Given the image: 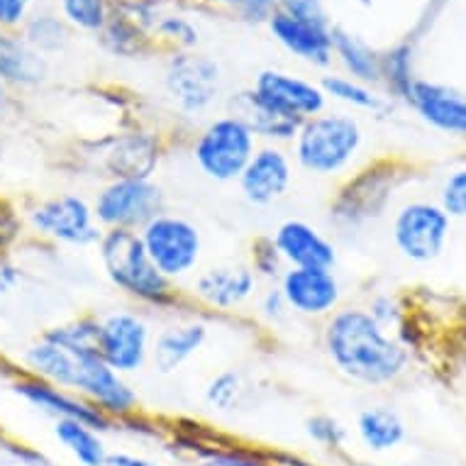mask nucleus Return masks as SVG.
Here are the masks:
<instances>
[{
  "mask_svg": "<svg viewBox=\"0 0 466 466\" xmlns=\"http://www.w3.org/2000/svg\"><path fill=\"white\" fill-rule=\"evenodd\" d=\"M364 149V127L352 113L329 110L300 125L289 152L293 164L315 178L344 177Z\"/></svg>",
  "mask_w": 466,
  "mask_h": 466,
  "instance_id": "7ed1b4c3",
  "label": "nucleus"
},
{
  "mask_svg": "<svg viewBox=\"0 0 466 466\" xmlns=\"http://www.w3.org/2000/svg\"><path fill=\"white\" fill-rule=\"evenodd\" d=\"M259 139L247 127L238 115L222 113L210 117L203 127L191 137L193 167L208 181L215 184H238L239 174L245 171L247 161L257 152Z\"/></svg>",
  "mask_w": 466,
  "mask_h": 466,
  "instance_id": "39448f33",
  "label": "nucleus"
},
{
  "mask_svg": "<svg viewBox=\"0 0 466 466\" xmlns=\"http://www.w3.org/2000/svg\"><path fill=\"white\" fill-rule=\"evenodd\" d=\"M325 98L335 100L339 106L350 110H361V113H383L389 107V100L381 93H376L369 84H361L357 78L344 76V74H329L320 81Z\"/></svg>",
  "mask_w": 466,
  "mask_h": 466,
  "instance_id": "bb28decb",
  "label": "nucleus"
},
{
  "mask_svg": "<svg viewBox=\"0 0 466 466\" xmlns=\"http://www.w3.org/2000/svg\"><path fill=\"white\" fill-rule=\"evenodd\" d=\"M361 3H364V5H369V3H371V0H361Z\"/></svg>",
  "mask_w": 466,
  "mask_h": 466,
  "instance_id": "8fccbe9b",
  "label": "nucleus"
},
{
  "mask_svg": "<svg viewBox=\"0 0 466 466\" xmlns=\"http://www.w3.org/2000/svg\"><path fill=\"white\" fill-rule=\"evenodd\" d=\"M271 35L279 39L283 49H289L300 62L325 69L332 64V25L310 23L300 17L286 15L281 10H274L268 17Z\"/></svg>",
  "mask_w": 466,
  "mask_h": 466,
  "instance_id": "412c9836",
  "label": "nucleus"
},
{
  "mask_svg": "<svg viewBox=\"0 0 466 466\" xmlns=\"http://www.w3.org/2000/svg\"><path fill=\"white\" fill-rule=\"evenodd\" d=\"M229 113L238 115L239 120H245L247 127L254 132V137L259 139V145L290 147L300 127L299 123L281 117L274 110H268L267 106H261L259 100L252 96V91H242L235 98H229Z\"/></svg>",
  "mask_w": 466,
  "mask_h": 466,
  "instance_id": "4be33fe9",
  "label": "nucleus"
},
{
  "mask_svg": "<svg viewBox=\"0 0 466 466\" xmlns=\"http://www.w3.org/2000/svg\"><path fill=\"white\" fill-rule=\"evenodd\" d=\"M296 181V164L289 147L259 145L252 159L247 161L245 171L239 174L238 188L247 206L274 208L279 206L293 188Z\"/></svg>",
  "mask_w": 466,
  "mask_h": 466,
  "instance_id": "dca6fc26",
  "label": "nucleus"
},
{
  "mask_svg": "<svg viewBox=\"0 0 466 466\" xmlns=\"http://www.w3.org/2000/svg\"><path fill=\"white\" fill-rule=\"evenodd\" d=\"M451 235V218L440 203L408 200L398 208L390 222L393 245L405 259L415 264L435 261L444 252Z\"/></svg>",
  "mask_w": 466,
  "mask_h": 466,
  "instance_id": "f8f14e48",
  "label": "nucleus"
},
{
  "mask_svg": "<svg viewBox=\"0 0 466 466\" xmlns=\"http://www.w3.org/2000/svg\"><path fill=\"white\" fill-rule=\"evenodd\" d=\"M27 225L42 239L71 249H88L103 238L91 200L81 193H56L39 200L27 210Z\"/></svg>",
  "mask_w": 466,
  "mask_h": 466,
  "instance_id": "1a4fd4ad",
  "label": "nucleus"
},
{
  "mask_svg": "<svg viewBox=\"0 0 466 466\" xmlns=\"http://www.w3.org/2000/svg\"><path fill=\"white\" fill-rule=\"evenodd\" d=\"M364 310H367L381 328L389 329V332L390 328L396 329L398 325L405 320V308L396 293H376L374 299H369Z\"/></svg>",
  "mask_w": 466,
  "mask_h": 466,
  "instance_id": "58836bf2",
  "label": "nucleus"
},
{
  "mask_svg": "<svg viewBox=\"0 0 466 466\" xmlns=\"http://www.w3.org/2000/svg\"><path fill=\"white\" fill-rule=\"evenodd\" d=\"M23 235V220L8 203H0V254H8Z\"/></svg>",
  "mask_w": 466,
  "mask_h": 466,
  "instance_id": "a19ab883",
  "label": "nucleus"
},
{
  "mask_svg": "<svg viewBox=\"0 0 466 466\" xmlns=\"http://www.w3.org/2000/svg\"><path fill=\"white\" fill-rule=\"evenodd\" d=\"M440 206L451 220H466V167H459L444 177L440 186Z\"/></svg>",
  "mask_w": 466,
  "mask_h": 466,
  "instance_id": "4c0bfd02",
  "label": "nucleus"
},
{
  "mask_svg": "<svg viewBox=\"0 0 466 466\" xmlns=\"http://www.w3.org/2000/svg\"><path fill=\"white\" fill-rule=\"evenodd\" d=\"M46 59L37 49H32L25 37L0 32V81L5 86L32 88L46 78Z\"/></svg>",
  "mask_w": 466,
  "mask_h": 466,
  "instance_id": "5701e85b",
  "label": "nucleus"
},
{
  "mask_svg": "<svg viewBox=\"0 0 466 466\" xmlns=\"http://www.w3.org/2000/svg\"><path fill=\"white\" fill-rule=\"evenodd\" d=\"M139 239L154 267L174 283H188L203 267L206 257V238L196 220L177 213L161 210L157 218L139 229Z\"/></svg>",
  "mask_w": 466,
  "mask_h": 466,
  "instance_id": "423d86ee",
  "label": "nucleus"
},
{
  "mask_svg": "<svg viewBox=\"0 0 466 466\" xmlns=\"http://www.w3.org/2000/svg\"><path fill=\"white\" fill-rule=\"evenodd\" d=\"M271 238H274L286 267H337V259H339L337 245L320 228H315L313 222L289 218L271 232Z\"/></svg>",
  "mask_w": 466,
  "mask_h": 466,
  "instance_id": "6ab92c4d",
  "label": "nucleus"
},
{
  "mask_svg": "<svg viewBox=\"0 0 466 466\" xmlns=\"http://www.w3.org/2000/svg\"><path fill=\"white\" fill-rule=\"evenodd\" d=\"M23 281V268L10 259L8 254H0V296H8Z\"/></svg>",
  "mask_w": 466,
  "mask_h": 466,
  "instance_id": "c03bdc74",
  "label": "nucleus"
},
{
  "mask_svg": "<svg viewBox=\"0 0 466 466\" xmlns=\"http://www.w3.org/2000/svg\"><path fill=\"white\" fill-rule=\"evenodd\" d=\"M306 435L310 437L318 447L329 451L342 450L344 442H347V428L337 420L335 415L328 413L310 415L306 420Z\"/></svg>",
  "mask_w": 466,
  "mask_h": 466,
  "instance_id": "c9c22d12",
  "label": "nucleus"
},
{
  "mask_svg": "<svg viewBox=\"0 0 466 466\" xmlns=\"http://www.w3.org/2000/svg\"><path fill=\"white\" fill-rule=\"evenodd\" d=\"M225 5L239 13L245 20L259 23V20H268L271 13L276 10V0H225Z\"/></svg>",
  "mask_w": 466,
  "mask_h": 466,
  "instance_id": "79ce46f5",
  "label": "nucleus"
},
{
  "mask_svg": "<svg viewBox=\"0 0 466 466\" xmlns=\"http://www.w3.org/2000/svg\"><path fill=\"white\" fill-rule=\"evenodd\" d=\"M322 352L344 379L381 389L410 367V352L361 306H342L322 322Z\"/></svg>",
  "mask_w": 466,
  "mask_h": 466,
  "instance_id": "f257e3e1",
  "label": "nucleus"
},
{
  "mask_svg": "<svg viewBox=\"0 0 466 466\" xmlns=\"http://www.w3.org/2000/svg\"><path fill=\"white\" fill-rule=\"evenodd\" d=\"M198 466H274L267 451L247 450L239 444H206L196 440Z\"/></svg>",
  "mask_w": 466,
  "mask_h": 466,
  "instance_id": "7c9ffc66",
  "label": "nucleus"
},
{
  "mask_svg": "<svg viewBox=\"0 0 466 466\" xmlns=\"http://www.w3.org/2000/svg\"><path fill=\"white\" fill-rule=\"evenodd\" d=\"M5 450L10 451V457L15 459L17 464H23V466H49V459H46L42 451L27 447V444H10V447H5Z\"/></svg>",
  "mask_w": 466,
  "mask_h": 466,
  "instance_id": "a18cd8bd",
  "label": "nucleus"
},
{
  "mask_svg": "<svg viewBox=\"0 0 466 466\" xmlns=\"http://www.w3.org/2000/svg\"><path fill=\"white\" fill-rule=\"evenodd\" d=\"M354 466H376V464H369V461H361V464H354Z\"/></svg>",
  "mask_w": 466,
  "mask_h": 466,
  "instance_id": "09e8293b",
  "label": "nucleus"
},
{
  "mask_svg": "<svg viewBox=\"0 0 466 466\" xmlns=\"http://www.w3.org/2000/svg\"><path fill=\"white\" fill-rule=\"evenodd\" d=\"M103 274L117 293L132 300L139 310L154 315H184L196 310L184 286L168 281L154 267L139 232L130 229H103V238L96 245Z\"/></svg>",
  "mask_w": 466,
  "mask_h": 466,
  "instance_id": "f03ea898",
  "label": "nucleus"
},
{
  "mask_svg": "<svg viewBox=\"0 0 466 466\" xmlns=\"http://www.w3.org/2000/svg\"><path fill=\"white\" fill-rule=\"evenodd\" d=\"M357 435L369 451H390L405 440L403 418L389 405H371L357 415Z\"/></svg>",
  "mask_w": 466,
  "mask_h": 466,
  "instance_id": "393cba45",
  "label": "nucleus"
},
{
  "mask_svg": "<svg viewBox=\"0 0 466 466\" xmlns=\"http://www.w3.org/2000/svg\"><path fill=\"white\" fill-rule=\"evenodd\" d=\"M245 393V374L239 369L229 367L208 379L206 389H203V400H206L208 408H213L218 413H232L235 408H239Z\"/></svg>",
  "mask_w": 466,
  "mask_h": 466,
  "instance_id": "c85d7f7f",
  "label": "nucleus"
},
{
  "mask_svg": "<svg viewBox=\"0 0 466 466\" xmlns=\"http://www.w3.org/2000/svg\"><path fill=\"white\" fill-rule=\"evenodd\" d=\"M413 54L408 46H396L381 56V84L389 88L396 98H408V93L413 88Z\"/></svg>",
  "mask_w": 466,
  "mask_h": 466,
  "instance_id": "473e14b6",
  "label": "nucleus"
},
{
  "mask_svg": "<svg viewBox=\"0 0 466 466\" xmlns=\"http://www.w3.org/2000/svg\"><path fill=\"white\" fill-rule=\"evenodd\" d=\"M164 88L171 106L186 120L206 117L222 96V71L206 54L174 52L164 71Z\"/></svg>",
  "mask_w": 466,
  "mask_h": 466,
  "instance_id": "9d476101",
  "label": "nucleus"
},
{
  "mask_svg": "<svg viewBox=\"0 0 466 466\" xmlns=\"http://www.w3.org/2000/svg\"><path fill=\"white\" fill-rule=\"evenodd\" d=\"M210 318L198 310L174 315L159 329H154L149 367L161 376L178 374L188 367L210 342Z\"/></svg>",
  "mask_w": 466,
  "mask_h": 466,
  "instance_id": "2eb2a0df",
  "label": "nucleus"
},
{
  "mask_svg": "<svg viewBox=\"0 0 466 466\" xmlns=\"http://www.w3.org/2000/svg\"><path fill=\"white\" fill-rule=\"evenodd\" d=\"M254 310L259 315V320L267 322L268 328H279L283 322H289V318H293L279 283H264L261 286L259 296L254 300Z\"/></svg>",
  "mask_w": 466,
  "mask_h": 466,
  "instance_id": "e433bc0d",
  "label": "nucleus"
},
{
  "mask_svg": "<svg viewBox=\"0 0 466 466\" xmlns=\"http://www.w3.org/2000/svg\"><path fill=\"white\" fill-rule=\"evenodd\" d=\"M261 281L247 261H218L196 271L186 293L203 315H238L254 306Z\"/></svg>",
  "mask_w": 466,
  "mask_h": 466,
  "instance_id": "6e6552de",
  "label": "nucleus"
},
{
  "mask_svg": "<svg viewBox=\"0 0 466 466\" xmlns=\"http://www.w3.org/2000/svg\"><path fill=\"white\" fill-rule=\"evenodd\" d=\"M64 20L84 32H100L113 15L110 0H62Z\"/></svg>",
  "mask_w": 466,
  "mask_h": 466,
  "instance_id": "72a5a7b5",
  "label": "nucleus"
},
{
  "mask_svg": "<svg viewBox=\"0 0 466 466\" xmlns=\"http://www.w3.org/2000/svg\"><path fill=\"white\" fill-rule=\"evenodd\" d=\"M276 10L286 15L310 20V23H329L328 13L322 8V0H276Z\"/></svg>",
  "mask_w": 466,
  "mask_h": 466,
  "instance_id": "ea45409f",
  "label": "nucleus"
},
{
  "mask_svg": "<svg viewBox=\"0 0 466 466\" xmlns=\"http://www.w3.org/2000/svg\"><path fill=\"white\" fill-rule=\"evenodd\" d=\"M167 154V142L159 132L135 127L115 132L98 139L96 167L107 178H154L161 159Z\"/></svg>",
  "mask_w": 466,
  "mask_h": 466,
  "instance_id": "ddd939ff",
  "label": "nucleus"
},
{
  "mask_svg": "<svg viewBox=\"0 0 466 466\" xmlns=\"http://www.w3.org/2000/svg\"><path fill=\"white\" fill-rule=\"evenodd\" d=\"M98 35L107 52L115 56H127V59L145 54L147 46L152 45L149 30L139 27L137 23H132L130 17L120 15V13H113Z\"/></svg>",
  "mask_w": 466,
  "mask_h": 466,
  "instance_id": "cd10ccee",
  "label": "nucleus"
},
{
  "mask_svg": "<svg viewBox=\"0 0 466 466\" xmlns=\"http://www.w3.org/2000/svg\"><path fill=\"white\" fill-rule=\"evenodd\" d=\"M103 466H161L154 459H147L142 454H132V451H110Z\"/></svg>",
  "mask_w": 466,
  "mask_h": 466,
  "instance_id": "49530a36",
  "label": "nucleus"
},
{
  "mask_svg": "<svg viewBox=\"0 0 466 466\" xmlns=\"http://www.w3.org/2000/svg\"><path fill=\"white\" fill-rule=\"evenodd\" d=\"M408 106L420 115L422 120L444 132L466 137V93L451 88V86L435 84L415 78L413 88L408 93Z\"/></svg>",
  "mask_w": 466,
  "mask_h": 466,
  "instance_id": "aec40b11",
  "label": "nucleus"
},
{
  "mask_svg": "<svg viewBox=\"0 0 466 466\" xmlns=\"http://www.w3.org/2000/svg\"><path fill=\"white\" fill-rule=\"evenodd\" d=\"M13 390L23 398L25 403H30L32 408H37L54 420L86 422V425H91L100 432H107L115 425L106 413H100L91 400H86L78 393H71V390L62 389L56 383L45 381L39 376L27 374V371H23L13 381Z\"/></svg>",
  "mask_w": 466,
  "mask_h": 466,
  "instance_id": "a211bd4d",
  "label": "nucleus"
},
{
  "mask_svg": "<svg viewBox=\"0 0 466 466\" xmlns=\"http://www.w3.org/2000/svg\"><path fill=\"white\" fill-rule=\"evenodd\" d=\"M23 37L32 49H37L42 56H46V54L59 52V49H64V46L69 45V23L59 15L42 13V15L30 17V20L25 23Z\"/></svg>",
  "mask_w": 466,
  "mask_h": 466,
  "instance_id": "c756f323",
  "label": "nucleus"
},
{
  "mask_svg": "<svg viewBox=\"0 0 466 466\" xmlns=\"http://www.w3.org/2000/svg\"><path fill=\"white\" fill-rule=\"evenodd\" d=\"M279 289L289 303L290 315L306 320L325 322L342 308L344 300V286L335 268L289 267L279 279Z\"/></svg>",
  "mask_w": 466,
  "mask_h": 466,
  "instance_id": "4468645a",
  "label": "nucleus"
},
{
  "mask_svg": "<svg viewBox=\"0 0 466 466\" xmlns=\"http://www.w3.org/2000/svg\"><path fill=\"white\" fill-rule=\"evenodd\" d=\"M54 437L78 466H103L110 454L103 432L86 422L54 420Z\"/></svg>",
  "mask_w": 466,
  "mask_h": 466,
  "instance_id": "a878e982",
  "label": "nucleus"
},
{
  "mask_svg": "<svg viewBox=\"0 0 466 466\" xmlns=\"http://www.w3.org/2000/svg\"><path fill=\"white\" fill-rule=\"evenodd\" d=\"M32 0H0V30H15L27 23Z\"/></svg>",
  "mask_w": 466,
  "mask_h": 466,
  "instance_id": "37998d69",
  "label": "nucleus"
},
{
  "mask_svg": "<svg viewBox=\"0 0 466 466\" xmlns=\"http://www.w3.org/2000/svg\"><path fill=\"white\" fill-rule=\"evenodd\" d=\"M5 107H8V86L0 81V115L5 113Z\"/></svg>",
  "mask_w": 466,
  "mask_h": 466,
  "instance_id": "de8ad7c7",
  "label": "nucleus"
},
{
  "mask_svg": "<svg viewBox=\"0 0 466 466\" xmlns=\"http://www.w3.org/2000/svg\"><path fill=\"white\" fill-rule=\"evenodd\" d=\"M247 267L252 268L261 286L264 283H279L283 271L289 268L271 235H257L249 242V247H247Z\"/></svg>",
  "mask_w": 466,
  "mask_h": 466,
  "instance_id": "2f4dec72",
  "label": "nucleus"
},
{
  "mask_svg": "<svg viewBox=\"0 0 466 466\" xmlns=\"http://www.w3.org/2000/svg\"><path fill=\"white\" fill-rule=\"evenodd\" d=\"M249 91L261 106L299 125L310 120L313 115H320L328 107V98L320 84L299 74H289V71L264 69L254 78Z\"/></svg>",
  "mask_w": 466,
  "mask_h": 466,
  "instance_id": "f3484780",
  "label": "nucleus"
},
{
  "mask_svg": "<svg viewBox=\"0 0 466 466\" xmlns=\"http://www.w3.org/2000/svg\"><path fill=\"white\" fill-rule=\"evenodd\" d=\"M91 206L103 229L139 232L167 210V193L157 178H107L91 198Z\"/></svg>",
  "mask_w": 466,
  "mask_h": 466,
  "instance_id": "0eeeda50",
  "label": "nucleus"
},
{
  "mask_svg": "<svg viewBox=\"0 0 466 466\" xmlns=\"http://www.w3.org/2000/svg\"><path fill=\"white\" fill-rule=\"evenodd\" d=\"M154 35L161 42H168L177 52H191L198 45V30L191 20L181 15H161L154 25Z\"/></svg>",
  "mask_w": 466,
  "mask_h": 466,
  "instance_id": "f704fd0d",
  "label": "nucleus"
},
{
  "mask_svg": "<svg viewBox=\"0 0 466 466\" xmlns=\"http://www.w3.org/2000/svg\"><path fill=\"white\" fill-rule=\"evenodd\" d=\"M332 59L342 64L344 76L369 86L381 84V54L342 27H332Z\"/></svg>",
  "mask_w": 466,
  "mask_h": 466,
  "instance_id": "b1692460",
  "label": "nucleus"
},
{
  "mask_svg": "<svg viewBox=\"0 0 466 466\" xmlns=\"http://www.w3.org/2000/svg\"><path fill=\"white\" fill-rule=\"evenodd\" d=\"M154 328L139 308H115L100 315L98 354L107 367L123 376H135L149 364Z\"/></svg>",
  "mask_w": 466,
  "mask_h": 466,
  "instance_id": "9b49d317",
  "label": "nucleus"
},
{
  "mask_svg": "<svg viewBox=\"0 0 466 466\" xmlns=\"http://www.w3.org/2000/svg\"><path fill=\"white\" fill-rule=\"evenodd\" d=\"M405 171L398 161L376 159L347 177L329 200V225L339 232H357L379 220L403 184Z\"/></svg>",
  "mask_w": 466,
  "mask_h": 466,
  "instance_id": "20e7f679",
  "label": "nucleus"
},
{
  "mask_svg": "<svg viewBox=\"0 0 466 466\" xmlns=\"http://www.w3.org/2000/svg\"><path fill=\"white\" fill-rule=\"evenodd\" d=\"M215 3H225V0H215Z\"/></svg>",
  "mask_w": 466,
  "mask_h": 466,
  "instance_id": "3c124183",
  "label": "nucleus"
}]
</instances>
